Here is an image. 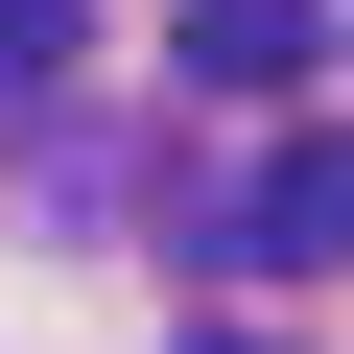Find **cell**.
<instances>
[{"label":"cell","mask_w":354,"mask_h":354,"mask_svg":"<svg viewBox=\"0 0 354 354\" xmlns=\"http://www.w3.org/2000/svg\"><path fill=\"white\" fill-rule=\"evenodd\" d=\"M213 260H354V142H283L260 189L213 213Z\"/></svg>","instance_id":"6da1fadb"},{"label":"cell","mask_w":354,"mask_h":354,"mask_svg":"<svg viewBox=\"0 0 354 354\" xmlns=\"http://www.w3.org/2000/svg\"><path fill=\"white\" fill-rule=\"evenodd\" d=\"M307 48H330V0H189V71L213 95H307Z\"/></svg>","instance_id":"7a4b0ae2"},{"label":"cell","mask_w":354,"mask_h":354,"mask_svg":"<svg viewBox=\"0 0 354 354\" xmlns=\"http://www.w3.org/2000/svg\"><path fill=\"white\" fill-rule=\"evenodd\" d=\"M71 24H95V0H0V95H48V71H71Z\"/></svg>","instance_id":"3957f363"},{"label":"cell","mask_w":354,"mask_h":354,"mask_svg":"<svg viewBox=\"0 0 354 354\" xmlns=\"http://www.w3.org/2000/svg\"><path fill=\"white\" fill-rule=\"evenodd\" d=\"M213 354H236V330H213Z\"/></svg>","instance_id":"277c9868"}]
</instances>
